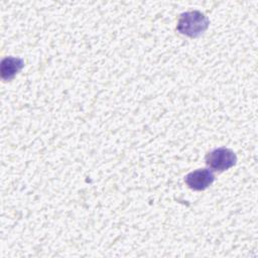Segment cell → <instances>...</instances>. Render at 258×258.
<instances>
[{
  "label": "cell",
  "mask_w": 258,
  "mask_h": 258,
  "mask_svg": "<svg viewBox=\"0 0 258 258\" xmlns=\"http://www.w3.org/2000/svg\"><path fill=\"white\" fill-rule=\"evenodd\" d=\"M209 24L210 20L204 13L199 10H192L180 14L176 29L183 35L198 37L208 29Z\"/></svg>",
  "instance_id": "obj_1"
},
{
  "label": "cell",
  "mask_w": 258,
  "mask_h": 258,
  "mask_svg": "<svg viewBox=\"0 0 258 258\" xmlns=\"http://www.w3.org/2000/svg\"><path fill=\"white\" fill-rule=\"evenodd\" d=\"M207 165L216 171H224L237 162V156L235 152L226 147H219L207 153L205 156Z\"/></svg>",
  "instance_id": "obj_2"
},
{
  "label": "cell",
  "mask_w": 258,
  "mask_h": 258,
  "mask_svg": "<svg viewBox=\"0 0 258 258\" xmlns=\"http://www.w3.org/2000/svg\"><path fill=\"white\" fill-rule=\"evenodd\" d=\"M215 180L214 173L207 168L197 169L187 173L184 177L186 185L194 190H204Z\"/></svg>",
  "instance_id": "obj_3"
},
{
  "label": "cell",
  "mask_w": 258,
  "mask_h": 258,
  "mask_svg": "<svg viewBox=\"0 0 258 258\" xmlns=\"http://www.w3.org/2000/svg\"><path fill=\"white\" fill-rule=\"evenodd\" d=\"M24 61L22 58L14 56H6L1 61V78L4 81L13 79L23 68Z\"/></svg>",
  "instance_id": "obj_4"
}]
</instances>
